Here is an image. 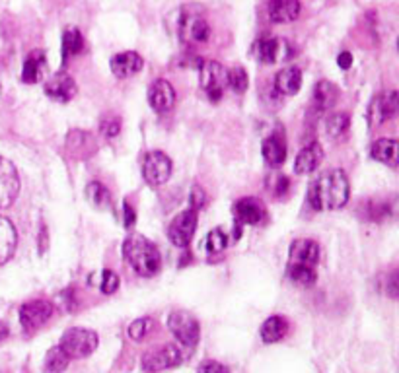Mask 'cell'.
I'll return each instance as SVG.
<instances>
[{
  "label": "cell",
  "mask_w": 399,
  "mask_h": 373,
  "mask_svg": "<svg viewBox=\"0 0 399 373\" xmlns=\"http://www.w3.org/2000/svg\"><path fill=\"white\" fill-rule=\"evenodd\" d=\"M288 278L295 282L296 286H302V288H310L314 286L315 280H318V274H315L314 267L310 264H298V262H290L288 264Z\"/></svg>",
  "instance_id": "cell-28"
},
{
  "label": "cell",
  "mask_w": 399,
  "mask_h": 373,
  "mask_svg": "<svg viewBox=\"0 0 399 373\" xmlns=\"http://www.w3.org/2000/svg\"><path fill=\"white\" fill-rule=\"evenodd\" d=\"M143 175L148 185H164L171 175V159L164 152H150L144 156Z\"/></svg>",
  "instance_id": "cell-10"
},
{
  "label": "cell",
  "mask_w": 399,
  "mask_h": 373,
  "mask_svg": "<svg viewBox=\"0 0 399 373\" xmlns=\"http://www.w3.org/2000/svg\"><path fill=\"white\" fill-rule=\"evenodd\" d=\"M398 51H399V38H398Z\"/></svg>",
  "instance_id": "cell-46"
},
{
  "label": "cell",
  "mask_w": 399,
  "mask_h": 373,
  "mask_svg": "<svg viewBox=\"0 0 399 373\" xmlns=\"http://www.w3.org/2000/svg\"><path fill=\"white\" fill-rule=\"evenodd\" d=\"M253 51H256L257 61H261L265 65L283 63V61L292 56V47L288 45L285 39L279 38H261L256 43Z\"/></svg>",
  "instance_id": "cell-11"
},
{
  "label": "cell",
  "mask_w": 399,
  "mask_h": 373,
  "mask_svg": "<svg viewBox=\"0 0 399 373\" xmlns=\"http://www.w3.org/2000/svg\"><path fill=\"white\" fill-rule=\"evenodd\" d=\"M19 191V177L16 166L6 158H0V208L14 203Z\"/></svg>",
  "instance_id": "cell-12"
},
{
  "label": "cell",
  "mask_w": 399,
  "mask_h": 373,
  "mask_svg": "<svg viewBox=\"0 0 399 373\" xmlns=\"http://www.w3.org/2000/svg\"><path fill=\"white\" fill-rule=\"evenodd\" d=\"M123 214H125V218H123L125 228H133L134 222H136V214H134L133 206L129 205L127 200L123 203Z\"/></svg>",
  "instance_id": "cell-43"
},
{
  "label": "cell",
  "mask_w": 399,
  "mask_h": 373,
  "mask_svg": "<svg viewBox=\"0 0 399 373\" xmlns=\"http://www.w3.org/2000/svg\"><path fill=\"white\" fill-rule=\"evenodd\" d=\"M263 158L265 161L271 166V168H279V166H283L286 159V144L285 140L281 138V136H269L263 142Z\"/></svg>",
  "instance_id": "cell-25"
},
{
  "label": "cell",
  "mask_w": 399,
  "mask_h": 373,
  "mask_svg": "<svg viewBox=\"0 0 399 373\" xmlns=\"http://www.w3.org/2000/svg\"><path fill=\"white\" fill-rule=\"evenodd\" d=\"M45 66V53L43 51H33L31 55L26 58L24 68H22V80L26 84H36L39 80V76L43 72Z\"/></svg>",
  "instance_id": "cell-27"
},
{
  "label": "cell",
  "mask_w": 399,
  "mask_h": 373,
  "mask_svg": "<svg viewBox=\"0 0 399 373\" xmlns=\"http://www.w3.org/2000/svg\"><path fill=\"white\" fill-rule=\"evenodd\" d=\"M111 72H114L117 78H131L136 72H141L143 68V56L134 51H125V53H119L111 58Z\"/></svg>",
  "instance_id": "cell-18"
},
{
  "label": "cell",
  "mask_w": 399,
  "mask_h": 373,
  "mask_svg": "<svg viewBox=\"0 0 399 373\" xmlns=\"http://www.w3.org/2000/svg\"><path fill=\"white\" fill-rule=\"evenodd\" d=\"M16 243H18L16 228H14V224L10 222L8 218L0 216V264H4L14 255Z\"/></svg>",
  "instance_id": "cell-23"
},
{
  "label": "cell",
  "mask_w": 399,
  "mask_h": 373,
  "mask_svg": "<svg viewBox=\"0 0 399 373\" xmlns=\"http://www.w3.org/2000/svg\"><path fill=\"white\" fill-rule=\"evenodd\" d=\"M102 132H104L105 136L114 138V136H117V134L121 132V121H119L117 117H109V119H105V121L102 122Z\"/></svg>",
  "instance_id": "cell-41"
},
{
  "label": "cell",
  "mask_w": 399,
  "mask_h": 373,
  "mask_svg": "<svg viewBox=\"0 0 399 373\" xmlns=\"http://www.w3.org/2000/svg\"><path fill=\"white\" fill-rule=\"evenodd\" d=\"M337 65L341 66L343 70H347V68H351L352 65V55L349 51H343L341 55L337 56Z\"/></svg>",
  "instance_id": "cell-44"
},
{
  "label": "cell",
  "mask_w": 399,
  "mask_h": 373,
  "mask_svg": "<svg viewBox=\"0 0 399 373\" xmlns=\"http://www.w3.org/2000/svg\"><path fill=\"white\" fill-rule=\"evenodd\" d=\"M399 115V92L390 90L376 95L368 105V122L372 127H378L382 122L390 121Z\"/></svg>",
  "instance_id": "cell-7"
},
{
  "label": "cell",
  "mask_w": 399,
  "mask_h": 373,
  "mask_svg": "<svg viewBox=\"0 0 399 373\" xmlns=\"http://www.w3.org/2000/svg\"><path fill=\"white\" fill-rule=\"evenodd\" d=\"M123 255L125 261L133 267V271L144 278L154 276L160 271V253L156 249V245L143 235H129L123 243Z\"/></svg>",
  "instance_id": "cell-2"
},
{
  "label": "cell",
  "mask_w": 399,
  "mask_h": 373,
  "mask_svg": "<svg viewBox=\"0 0 399 373\" xmlns=\"http://www.w3.org/2000/svg\"><path fill=\"white\" fill-rule=\"evenodd\" d=\"M300 0H269V18L275 24H288L300 16Z\"/></svg>",
  "instance_id": "cell-19"
},
{
  "label": "cell",
  "mask_w": 399,
  "mask_h": 373,
  "mask_svg": "<svg viewBox=\"0 0 399 373\" xmlns=\"http://www.w3.org/2000/svg\"><path fill=\"white\" fill-rule=\"evenodd\" d=\"M339 100V88L329 80H320L314 88V105L318 111H327Z\"/></svg>",
  "instance_id": "cell-24"
},
{
  "label": "cell",
  "mask_w": 399,
  "mask_h": 373,
  "mask_svg": "<svg viewBox=\"0 0 399 373\" xmlns=\"http://www.w3.org/2000/svg\"><path fill=\"white\" fill-rule=\"evenodd\" d=\"M320 261V245L312 239H296L290 245V262L314 267Z\"/></svg>",
  "instance_id": "cell-21"
},
{
  "label": "cell",
  "mask_w": 399,
  "mask_h": 373,
  "mask_svg": "<svg viewBox=\"0 0 399 373\" xmlns=\"http://www.w3.org/2000/svg\"><path fill=\"white\" fill-rule=\"evenodd\" d=\"M349 195H351V186L345 171L329 169L312 181V185L308 189V203L318 212L337 210L347 205Z\"/></svg>",
  "instance_id": "cell-1"
},
{
  "label": "cell",
  "mask_w": 399,
  "mask_h": 373,
  "mask_svg": "<svg viewBox=\"0 0 399 373\" xmlns=\"http://www.w3.org/2000/svg\"><path fill=\"white\" fill-rule=\"evenodd\" d=\"M349 125H351V119L347 113H333L327 117V122H325V129H327V134L331 138H339L345 132L349 131Z\"/></svg>",
  "instance_id": "cell-31"
},
{
  "label": "cell",
  "mask_w": 399,
  "mask_h": 373,
  "mask_svg": "<svg viewBox=\"0 0 399 373\" xmlns=\"http://www.w3.org/2000/svg\"><path fill=\"white\" fill-rule=\"evenodd\" d=\"M228 247V235L222 232L220 228L212 230L207 237V251L209 253H220Z\"/></svg>",
  "instance_id": "cell-34"
},
{
  "label": "cell",
  "mask_w": 399,
  "mask_h": 373,
  "mask_svg": "<svg viewBox=\"0 0 399 373\" xmlns=\"http://www.w3.org/2000/svg\"><path fill=\"white\" fill-rule=\"evenodd\" d=\"M302 86V72L296 66H286L275 76V90L281 95H295Z\"/></svg>",
  "instance_id": "cell-22"
},
{
  "label": "cell",
  "mask_w": 399,
  "mask_h": 373,
  "mask_svg": "<svg viewBox=\"0 0 399 373\" xmlns=\"http://www.w3.org/2000/svg\"><path fill=\"white\" fill-rule=\"evenodd\" d=\"M8 336V326L4 325V323H0V340H4Z\"/></svg>",
  "instance_id": "cell-45"
},
{
  "label": "cell",
  "mask_w": 399,
  "mask_h": 373,
  "mask_svg": "<svg viewBox=\"0 0 399 373\" xmlns=\"http://www.w3.org/2000/svg\"><path fill=\"white\" fill-rule=\"evenodd\" d=\"M70 358L68 354L61 348V346H53L45 356V370L47 373H63L68 367Z\"/></svg>",
  "instance_id": "cell-29"
},
{
  "label": "cell",
  "mask_w": 399,
  "mask_h": 373,
  "mask_svg": "<svg viewBox=\"0 0 399 373\" xmlns=\"http://www.w3.org/2000/svg\"><path fill=\"white\" fill-rule=\"evenodd\" d=\"M84 51V38L78 29H67L63 35V58L75 56Z\"/></svg>",
  "instance_id": "cell-30"
},
{
  "label": "cell",
  "mask_w": 399,
  "mask_h": 373,
  "mask_svg": "<svg viewBox=\"0 0 399 373\" xmlns=\"http://www.w3.org/2000/svg\"><path fill=\"white\" fill-rule=\"evenodd\" d=\"M100 289L104 292V294H115L117 288H119V278H117V274L111 271H102L100 272Z\"/></svg>",
  "instance_id": "cell-37"
},
{
  "label": "cell",
  "mask_w": 399,
  "mask_h": 373,
  "mask_svg": "<svg viewBox=\"0 0 399 373\" xmlns=\"http://www.w3.org/2000/svg\"><path fill=\"white\" fill-rule=\"evenodd\" d=\"M77 82L75 78L67 72H57L55 76H51L45 84V93H47L51 100L61 103L70 102L75 95H77Z\"/></svg>",
  "instance_id": "cell-13"
},
{
  "label": "cell",
  "mask_w": 399,
  "mask_h": 373,
  "mask_svg": "<svg viewBox=\"0 0 399 373\" xmlns=\"http://www.w3.org/2000/svg\"><path fill=\"white\" fill-rule=\"evenodd\" d=\"M53 313H55V308L47 299L28 301L19 308V323L26 331H36L39 326L45 325Z\"/></svg>",
  "instance_id": "cell-8"
},
{
  "label": "cell",
  "mask_w": 399,
  "mask_h": 373,
  "mask_svg": "<svg viewBox=\"0 0 399 373\" xmlns=\"http://www.w3.org/2000/svg\"><path fill=\"white\" fill-rule=\"evenodd\" d=\"M58 346L68 354V358L72 360H80V358H88L97 348V335L90 328H68L67 333L63 335Z\"/></svg>",
  "instance_id": "cell-3"
},
{
  "label": "cell",
  "mask_w": 399,
  "mask_h": 373,
  "mask_svg": "<svg viewBox=\"0 0 399 373\" xmlns=\"http://www.w3.org/2000/svg\"><path fill=\"white\" fill-rule=\"evenodd\" d=\"M148 103H150V107H152L154 111H170L171 107H173V103H175V90H173V86L168 80H164V78L152 82V86L148 88Z\"/></svg>",
  "instance_id": "cell-15"
},
{
  "label": "cell",
  "mask_w": 399,
  "mask_h": 373,
  "mask_svg": "<svg viewBox=\"0 0 399 373\" xmlns=\"http://www.w3.org/2000/svg\"><path fill=\"white\" fill-rule=\"evenodd\" d=\"M180 33L183 41L191 43H205L210 35V28L207 19L197 14H183L180 24Z\"/></svg>",
  "instance_id": "cell-14"
},
{
  "label": "cell",
  "mask_w": 399,
  "mask_h": 373,
  "mask_svg": "<svg viewBox=\"0 0 399 373\" xmlns=\"http://www.w3.org/2000/svg\"><path fill=\"white\" fill-rule=\"evenodd\" d=\"M201 86L212 103H219L228 88V70L217 61H207L201 66Z\"/></svg>",
  "instance_id": "cell-4"
},
{
  "label": "cell",
  "mask_w": 399,
  "mask_h": 373,
  "mask_svg": "<svg viewBox=\"0 0 399 373\" xmlns=\"http://www.w3.org/2000/svg\"><path fill=\"white\" fill-rule=\"evenodd\" d=\"M150 331H152V319H136V321H133L131 326H129V336H131L133 340H143V338L148 336Z\"/></svg>",
  "instance_id": "cell-35"
},
{
  "label": "cell",
  "mask_w": 399,
  "mask_h": 373,
  "mask_svg": "<svg viewBox=\"0 0 399 373\" xmlns=\"http://www.w3.org/2000/svg\"><path fill=\"white\" fill-rule=\"evenodd\" d=\"M199 373H230V370L219 362H205V364H201Z\"/></svg>",
  "instance_id": "cell-42"
},
{
  "label": "cell",
  "mask_w": 399,
  "mask_h": 373,
  "mask_svg": "<svg viewBox=\"0 0 399 373\" xmlns=\"http://www.w3.org/2000/svg\"><path fill=\"white\" fill-rule=\"evenodd\" d=\"M368 208V220H372V222H380V220H384L386 216L390 214V206L384 205V203H370V205L366 206Z\"/></svg>",
  "instance_id": "cell-38"
},
{
  "label": "cell",
  "mask_w": 399,
  "mask_h": 373,
  "mask_svg": "<svg viewBox=\"0 0 399 373\" xmlns=\"http://www.w3.org/2000/svg\"><path fill=\"white\" fill-rule=\"evenodd\" d=\"M228 88L236 93H244L247 90V72L242 66H234L228 70Z\"/></svg>",
  "instance_id": "cell-33"
},
{
  "label": "cell",
  "mask_w": 399,
  "mask_h": 373,
  "mask_svg": "<svg viewBox=\"0 0 399 373\" xmlns=\"http://www.w3.org/2000/svg\"><path fill=\"white\" fill-rule=\"evenodd\" d=\"M181 362H183V354L180 348L175 344H166L143 356V370L148 373H158L175 367Z\"/></svg>",
  "instance_id": "cell-6"
},
{
  "label": "cell",
  "mask_w": 399,
  "mask_h": 373,
  "mask_svg": "<svg viewBox=\"0 0 399 373\" xmlns=\"http://www.w3.org/2000/svg\"><path fill=\"white\" fill-rule=\"evenodd\" d=\"M195 230H197V210L189 208L171 220L170 228H168V237L175 247H187Z\"/></svg>",
  "instance_id": "cell-9"
},
{
  "label": "cell",
  "mask_w": 399,
  "mask_h": 373,
  "mask_svg": "<svg viewBox=\"0 0 399 373\" xmlns=\"http://www.w3.org/2000/svg\"><path fill=\"white\" fill-rule=\"evenodd\" d=\"M86 196H88V200L92 203L97 208H107V206L111 205V195H109V191L105 189L102 183H90V185L86 186Z\"/></svg>",
  "instance_id": "cell-32"
},
{
  "label": "cell",
  "mask_w": 399,
  "mask_h": 373,
  "mask_svg": "<svg viewBox=\"0 0 399 373\" xmlns=\"http://www.w3.org/2000/svg\"><path fill=\"white\" fill-rule=\"evenodd\" d=\"M234 216H236L238 224L257 225L261 224L263 218H265V208L257 198L247 196V198H240L238 203L234 205Z\"/></svg>",
  "instance_id": "cell-16"
},
{
  "label": "cell",
  "mask_w": 399,
  "mask_h": 373,
  "mask_svg": "<svg viewBox=\"0 0 399 373\" xmlns=\"http://www.w3.org/2000/svg\"><path fill=\"white\" fill-rule=\"evenodd\" d=\"M286 331H288L286 319L281 317V315H273L261 325V338H263L265 344H273V342H279L286 335Z\"/></svg>",
  "instance_id": "cell-26"
},
{
  "label": "cell",
  "mask_w": 399,
  "mask_h": 373,
  "mask_svg": "<svg viewBox=\"0 0 399 373\" xmlns=\"http://www.w3.org/2000/svg\"><path fill=\"white\" fill-rule=\"evenodd\" d=\"M207 203V195H205V191L201 189L199 185H195L191 189V195H189V205L193 210H201L203 206Z\"/></svg>",
  "instance_id": "cell-40"
},
{
  "label": "cell",
  "mask_w": 399,
  "mask_h": 373,
  "mask_svg": "<svg viewBox=\"0 0 399 373\" xmlns=\"http://www.w3.org/2000/svg\"><path fill=\"white\" fill-rule=\"evenodd\" d=\"M323 159V148L318 142L308 144L306 148L300 150V154L295 159V173L296 175H310L320 168Z\"/></svg>",
  "instance_id": "cell-17"
},
{
  "label": "cell",
  "mask_w": 399,
  "mask_h": 373,
  "mask_svg": "<svg viewBox=\"0 0 399 373\" xmlns=\"http://www.w3.org/2000/svg\"><path fill=\"white\" fill-rule=\"evenodd\" d=\"M168 326H170L171 335L175 336L181 344L193 348V346L199 342V321L193 317L191 313H187V311H173L170 319H168Z\"/></svg>",
  "instance_id": "cell-5"
},
{
  "label": "cell",
  "mask_w": 399,
  "mask_h": 373,
  "mask_svg": "<svg viewBox=\"0 0 399 373\" xmlns=\"http://www.w3.org/2000/svg\"><path fill=\"white\" fill-rule=\"evenodd\" d=\"M269 189H271V193L276 196V198H285L288 195V191H290V181L286 175H281V173H276V175H271L269 177Z\"/></svg>",
  "instance_id": "cell-36"
},
{
  "label": "cell",
  "mask_w": 399,
  "mask_h": 373,
  "mask_svg": "<svg viewBox=\"0 0 399 373\" xmlns=\"http://www.w3.org/2000/svg\"><path fill=\"white\" fill-rule=\"evenodd\" d=\"M386 294L391 299H398L399 301V269L388 274V278H386Z\"/></svg>",
  "instance_id": "cell-39"
},
{
  "label": "cell",
  "mask_w": 399,
  "mask_h": 373,
  "mask_svg": "<svg viewBox=\"0 0 399 373\" xmlns=\"http://www.w3.org/2000/svg\"><path fill=\"white\" fill-rule=\"evenodd\" d=\"M370 156L376 161H380L388 168H398L399 166V140L380 138L372 144Z\"/></svg>",
  "instance_id": "cell-20"
}]
</instances>
